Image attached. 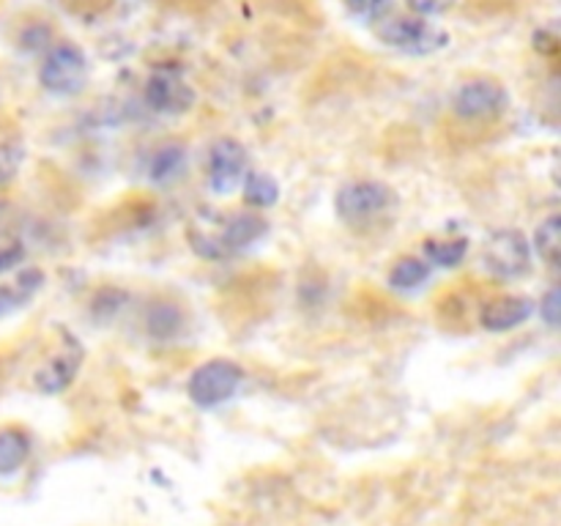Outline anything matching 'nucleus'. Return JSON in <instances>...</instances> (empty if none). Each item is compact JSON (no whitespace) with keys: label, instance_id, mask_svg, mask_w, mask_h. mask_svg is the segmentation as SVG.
I'll return each instance as SVG.
<instances>
[{"label":"nucleus","instance_id":"nucleus-1","mask_svg":"<svg viewBox=\"0 0 561 526\" xmlns=\"http://www.w3.org/2000/svg\"><path fill=\"white\" fill-rule=\"evenodd\" d=\"M394 206H398V195H394L392 186L370 179L351 181L334 197L337 217L351 228H370V225L389 217Z\"/></svg>","mask_w":561,"mask_h":526},{"label":"nucleus","instance_id":"nucleus-2","mask_svg":"<svg viewBox=\"0 0 561 526\" xmlns=\"http://www.w3.org/2000/svg\"><path fill=\"white\" fill-rule=\"evenodd\" d=\"M244 381V367L233 359H208L192 370L186 395L201 409H217L239 392Z\"/></svg>","mask_w":561,"mask_h":526},{"label":"nucleus","instance_id":"nucleus-3","mask_svg":"<svg viewBox=\"0 0 561 526\" xmlns=\"http://www.w3.org/2000/svg\"><path fill=\"white\" fill-rule=\"evenodd\" d=\"M378 42L411 55H431L449 42L447 31L422 16H381L376 25Z\"/></svg>","mask_w":561,"mask_h":526},{"label":"nucleus","instance_id":"nucleus-4","mask_svg":"<svg viewBox=\"0 0 561 526\" xmlns=\"http://www.w3.org/2000/svg\"><path fill=\"white\" fill-rule=\"evenodd\" d=\"M38 82L55 96H75L88 82V60L75 44H55L38 69Z\"/></svg>","mask_w":561,"mask_h":526},{"label":"nucleus","instance_id":"nucleus-5","mask_svg":"<svg viewBox=\"0 0 561 526\" xmlns=\"http://www.w3.org/2000/svg\"><path fill=\"white\" fill-rule=\"evenodd\" d=\"M482 261L491 274L502 279H518L531 268V244L526 236L515 228L496 230L491 239L485 241L482 250Z\"/></svg>","mask_w":561,"mask_h":526},{"label":"nucleus","instance_id":"nucleus-6","mask_svg":"<svg viewBox=\"0 0 561 526\" xmlns=\"http://www.w3.org/2000/svg\"><path fill=\"white\" fill-rule=\"evenodd\" d=\"M507 91L496 80L477 77V80L463 82L455 93L453 110L463 121H491L507 110Z\"/></svg>","mask_w":561,"mask_h":526},{"label":"nucleus","instance_id":"nucleus-7","mask_svg":"<svg viewBox=\"0 0 561 526\" xmlns=\"http://www.w3.org/2000/svg\"><path fill=\"white\" fill-rule=\"evenodd\" d=\"M247 164H250V157H247V148L241 146L233 137H222L211 146L208 151V186L217 195H230L241 186L247 175Z\"/></svg>","mask_w":561,"mask_h":526},{"label":"nucleus","instance_id":"nucleus-8","mask_svg":"<svg viewBox=\"0 0 561 526\" xmlns=\"http://www.w3.org/2000/svg\"><path fill=\"white\" fill-rule=\"evenodd\" d=\"M146 102L153 113L181 115L195 104V91L175 71H157L146 82Z\"/></svg>","mask_w":561,"mask_h":526},{"label":"nucleus","instance_id":"nucleus-9","mask_svg":"<svg viewBox=\"0 0 561 526\" xmlns=\"http://www.w3.org/2000/svg\"><path fill=\"white\" fill-rule=\"evenodd\" d=\"M66 348H60L58 354L49 356L42 367L33 376V384L42 395H60L64 389L71 387V381L77 378L82 365V345L77 343L71 334H64Z\"/></svg>","mask_w":561,"mask_h":526},{"label":"nucleus","instance_id":"nucleus-10","mask_svg":"<svg viewBox=\"0 0 561 526\" xmlns=\"http://www.w3.org/2000/svg\"><path fill=\"white\" fill-rule=\"evenodd\" d=\"M531 316H535V301L529 296L510 294L488 301L480 310V323L488 332H510L529 321Z\"/></svg>","mask_w":561,"mask_h":526},{"label":"nucleus","instance_id":"nucleus-11","mask_svg":"<svg viewBox=\"0 0 561 526\" xmlns=\"http://www.w3.org/2000/svg\"><path fill=\"white\" fill-rule=\"evenodd\" d=\"M266 233L268 222L263 217H257V214H236V217H230L228 222H225L222 233L214 236V239H217L222 255L228 258L236 255V252L250 250V247L257 244Z\"/></svg>","mask_w":561,"mask_h":526},{"label":"nucleus","instance_id":"nucleus-12","mask_svg":"<svg viewBox=\"0 0 561 526\" xmlns=\"http://www.w3.org/2000/svg\"><path fill=\"white\" fill-rule=\"evenodd\" d=\"M186 168V148L181 142H168L159 151H153L151 164H148V179L153 184H173L184 175Z\"/></svg>","mask_w":561,"mask_h":526},{"label":"nucleus","instance_id":"nucleus-13","mask_svg":"<svg viewBox=\"0 0 561 526\" xmlns=\"http://www.w3.org/2000/svg\"><path fill=\"white\" fill-rule=\"evenodd\" d=\"M31 458V436L20 427L0 431V474H16Z\"/></svg>","mask_w":561,"mask_h":526},{"label":"nucleus","instance_id":"nucleus-14","mask_svg":"<svg viewBox=\"0 0 561 526\" xmlns=\"http://www.w3.org/2000/svg\"><path fill=\"white\" fill-rule=\"evenodd\" d=\"M431 263L422 258H400L392 268H389V288L398 294H409V290L422 288L431 279Z\"/></svg>","mask_w":561,"mask_h":526},{"label":"nucleus","instance_id":"nucleus-15","mask_svg":"<svg viewBox=\"0 0 561 526\" xmlns=\"http://www.w3.org/2000/svg\"><path fill=\"white\" fill-rule=\"evenodd\" d=\"M44 274L38 268H27L20 274L14 285H0V316H9V312L20 310L22 305L31 301V296L42 288Z\"/></svg>","mask_w":561,"mask_h":526},{"label":"nucleus","instance_id":"nucleus-16","mask_svg":"<svg viewBox=\"0 0 561 526\" xmlns=\"http://www.w3.org/2000/svg\"><path fill=\"white\" fill-rule=\"evenodd\" d=\"M241 186H244L247 206H255V208L277 206L279 184L272 179V175L263 173V170H252V173H247L244 181H241Z\"/></svg>","mask_w":561,"mask_h":526},{"label":"nucleus","instance_id":"nucleus-17","mask_svg":"<svg viewBox=\"0 0 561 526\" xmlns=\"http://www.w3.org/2000/svg\"><path fill=\"white\" fill-rule=\"evenodd\" d=\"M425 255L431 266L438 268H455L466 261L469 255V241L466 239H427Z\"/></svg>","mask_w":561,"mask_h":526},{"label":"nucleus","instance_id":"nucleus-18","mask_svg":"<svg viewBox=\"0 0 561 526\" xmlns=\"http://www.w3.org/2000/svg\"><path fill=\"white\" fill-rule=\"evenodd\" d=\"M146 327L153 338L168 340V338H173V334L181 332V327H184V312H181L175 305L159 301V305H153L151 310H148Z\"/></svg>","mask_w":561,"mask_h":526},{"label":"nucleus","instance_id":"nucleus-19","mask_svg":"<svg viewBox=\"0 0 561 526\" xmlns=\"http://www.w3.org/2000/svg\"><path fill=\"white\" fill-rule=\"evenodd\" d=\"M535 252L540 255L542 263L557 266L561 255V217L551 214L540 228L535 230Z\"/></svg>","mask_w":561,"mask_h":526},{"label":"nucleus","instance_id":"nucleus-20","mask_svg":"<svg viewBox=\"0 0 561 526\" xmlns=\"http://www.w3.org/2000/svg\"><path fill=\"white\" fill-rule=\"evenodd\" d=\"M345 9L365 22H376L387 14L389 0H345Z\"/></svg>","mask_w":561,"mask_h":526},{"label":"nucleus","instance_id":"nucleus-21","mask_svg":"<svg viewBox=\"0 0 561 526\" xmlns=\"http://www.w3.org/2000/svg\"><path fill=\"white\" fill-rule=\"evenodd\" d=\"M559 316H561V294H559V288H551L540 301V318L548 323V327L557 329Z\"/></svg>","mask_w":561,"mask_h":526},{"label":"nucleus","instance_id":"nucleus-22","mask_svg":"<svg viewBox=\"0 0 561 526\" xmlns=\"http://www.w3.org/2000/svg\"><path fill=\"white\" fill-rule=\"evenodd\" d=\"M405 3L416 16H438L453 9L458 0H405Z\"/></svg>","mask_w":561,"mask_h":526},{"label":"nucleus","instance_id":"nucleus-23","mask_svg":"<svg viewBox=\"0 0 561 526\" xmlns=\"http://www.w3.org/2000/svg\"><path fill=\"white\" fill-rule=\"evenodd\" d=\"M22 258H25V250H22L20 241H11V244L0 247V272H9V268H14Z\"/></svg>","mask_w":561,"mask_h":526}]
</instances>
